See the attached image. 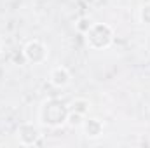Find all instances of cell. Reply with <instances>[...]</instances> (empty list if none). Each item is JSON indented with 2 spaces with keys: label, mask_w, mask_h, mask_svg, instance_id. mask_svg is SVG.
Masks as SVG:
<instances>
[{
  "label": "cell",
  "mask_w": 150,
  "mask_h": 148,
  "mask_svg": "<svg viewBox=\"0 0 150 148\" xmlns=\"http://www.w3.org/2000/svg\"><path fill=\"white\" fill-rule=\"evenodd\" d=\"M68 113H70V108L61 99L51 98V99H45L40 105V108H38V122L42 125H45V127L58 129V127L67 124Z\"/></svg>",
  "instance_id": "obj_1"
},
{
  "label": "cell",
  "mask_w": 150,
  "mask_h": 148,
  "mask_svg": "<svg viewBox=\"0 0 150 148\" xmlns=\"http://www.w3.org/2000/svg\"><path fill=\"white\" fill-rule=\"evenodd\" d=\"M84 37H86V44L89 45V49L103 51L112 45L113 30L107 23H93V26L84 33Z\"/></svg>",
  "instance_id": "obj_2"
},
{
  "label": "cell",
  "mask_w": 150,
  "mask_h": 148,
  "mask_svg": "<svg viewBox=\"0 0 150 148\" xmlns=\"http://www.w3.org/2000/svg\"><path fill=\"white\" fill-rule=\"evenodd\" d=\"M23 56H25V59H26L28 63H32V65H42V63L47 61L49 49H47V45H45L42 40L33 38V40L26 42V45L23 47Z\"/></svg>",
  "instance_id": "obj_3"
},
{
  "label": "cell",
  "mask_w": 150,
  "mask_h": 148,
  "mask_svg": "<svg viewBox=\"0 0 150 148\" xmlns=\"http://www.w3.org/2000/svg\"><path fill=\"white\" fill-rule=\"evenodd\" d=\"M40 131L32 122H25L18 127V140L23 147H33L40 141Z\"/></svg>",
  "instance_id": "obj_4"
},
{
  "label": "cell",
  "mask_w": 150,
  "mask_h": 148,
  "mask_svg": "<svg viewBox=\"0 0 150 148\" xmlns=\"http://www.w3.org/2000/svg\"><path fill=\"white\" fill-rule=\"evenodd\" d=\"M49 80H51V84H52L54 87L63 89V87H67V85L70 84L72 75H70V72H68L67 66H61V65H59V66H54V68L51 70Z\"/></svg>",
  "instance_id": "obj_5"
},
{
  "label": "cell",
  "mask_w": 150,
  "mask_h": 148,
  "mask_svg": "<svg viewBox=\"0 0 150 148\" xmlns=\"http://www.w3.org/2000/svg\"><path fill=\"white\" fill-rule=\"evenodd\" d=\"M82 129H84V134L87 138H100L103 134V122L100 118H84L82 122Z\"/></svg>",
  "instance_id": "obj_6"
},
{
  "label": "cell",
  "mask_w": 150,
  "mask_h": 148,
  "mask_svg": "<svg viewBox=\"0 0 150 148\" xmlns=\"http://www.w3.org/2000/svg\"><path fill=\"white\" fill-rule=\"evenodd\" d=\"M89 106H91V103L86 99V98H75L74 101H72V111H77V113H82V115H87V111H89Z\"/></svg>",
  "instance_id": "obj_7"
},
{
  "label": "cell",
  "mask_w": 150,
  "mask_h": 148,
  "mask_svg": "<svg viewBox=\"0 0 150 148\" xmlns=\"http://www.w3.org/2000/svg\"><path fill=\"white\" fill-rule=\"evenodd\" d=\"M84 118H86V115H82V113H77V111L70 110V113H68V118H67V124H68V125H72V127H82Z\"/></svg>",
  "instance_id": "obj_8"
},
{
  "label": "cell",
  "mask_w": 150,
  "mask_h": 148,
  "mask_svg": "<svg viewBox=\"0 0 150 148\" xmlns=\"http://www.w3.org/2000/svg\"><path fill=\"white\" fill-rule=\"evenodd\" d=\"M91 26H93V19H89V18H80V19L75 23L77 32H79V33H82V35H84Z\"/></svg>",
  "instance_id": "obj_9"
},
{
  "label": "cell",
  "mask_w": 150,
  "mask_h": 148,
  "mask_svg": "<svg viewBox=\"0 0 150 148\" xmlns=\"http://www.w3.org/2000/svg\"><path fill=\"white\" fill-rule=\"evenodd\" d=\"M138 18H140V23L149 25L150 26V4H145V5L140 7V11H138Z\"/></svg>",
  "instance_id": "obj_10"
},
{
  "label": "cell",
  "mask_w": 150,
  "mask_h": 148,
  "mask_svg": "<svg viewBox=\"0 0 150 148\" xmlns=\"http://www.w3.org/2000/svg\"><path fill=\"white\" fill-rule=\"evenodd\" d=\"M0 51H2V44H0Z\"/></svg>",
  "instance_id": "obj_11"
}]
</instances>
